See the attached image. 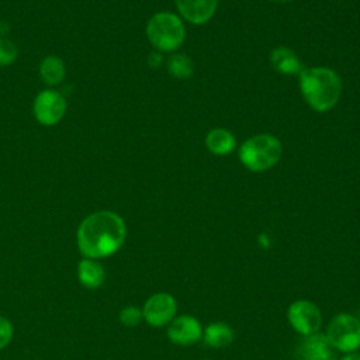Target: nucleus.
<instances>
[{
    "mask_svg": "<svg viewBox=\"0 0 360 360\" xmlns=\"http://www.w3.org/2000/svg\"><path fill=\"white\" fill-rule=\"evenodd\" d=\"M169 73L177 79H187L193 75V62L183 53L173 55L167 62Z\"/></svg>",
    "mask_w": 360,
    "mask_h": 360,
    "instance_id": "17",
    "label": "nucleus"
},
{
    "mask_svg": "<svg viewBox=\"0 0 360 360\" xmlns=\"http://www.w3.org/2000/svg\"><path fill=\"white\" fill-rule=\"evenodd\" d=\"M80 283L87 288H97L103 284L105 271L103 266L94 259H83L77 267Z\"/></svg>",
    "mask_w": 360,
    "mask_h": 360,
    "instance_id": "15",
    "label": "nucleus"
},
{
    "mask_svg": "<svg viewBox=\"0 0 360 360\" xmlns=\"http://www.w3.org/2000/svg\"><path fill=\"white\" fill-rule=\"evenodd\" d=\"M149 62H150V65L152 66H159L160 65V62H162V56H160V52H152L150 55H149Z\"/></svg>",
    "mask_w": 360,
    "mask_h": 360,
    "instance_id": "21",
    "label": "nucleus"
},
{
    "mask_svg": "<svg viewBox=\"0 0 360 360\" xmlns=\"http://www.w3.org/2000/svg\"><path fill=\"white\" fill-rule=\"evenodd\" d=\"M127 226L112 211H97L86 217L77 229V246L86 259H100L115 253L124 243Z\"/></svg>",
    "mask_w": 360,
    "mask_h": 360,
    "instance_id": "1",
    "label": "nucleus"
},
{
    "mask_svg": "<svg viewBox=\"0 0 360 360\" xmlns=\"http://www.w3.org/2000/svg\"><path fill=\"white\" fill-rule=\"evenodd\" d=\"M118 318L124 326L134 328V326L139 325V322L143 319V315H142V309H139L134 305H128L120 311Z\"/></svg>",
    "mask_w": 360,
    "mask_h": 360,
    "instance_id": "19",
    "label": "nucleus"
},
{
    "mask_svg": "<svg viewBox=\"0 0 360 360\" xmlns=\"http://www.w3.org/2000/svg\"><path fill=\"white\" fill-rule=\"evenodd\" d=\"M281 158L280 141L269 134H262L246 139L239 149L240 163L252 172L271 169Z\"/></svg>",
    "mask_w": 360,
    "mask_h": 360,
    "instance_id": "4",
    "label": "nucleus"
},
{
    "mask_svg": "<svg viewBox=\"0 0 360 360\" xmlns=\"http://www.w3.org/2000/svg\"><path fill=\"white\" fill-rule=\"evenodd\" d=\"M294 357L297 360H335V349L325 333L316 332L301 338L294 349Z\"/></svg>",
    "mask_w": 360,
    "mask_h": 360,
    "instance_id": "10",
    "label": "nucleus"
},
{
    "mask_svg": "<svg viewBox=\"0 0 360 360\" xmlns=\"http://www.w3.org/2000/svg\"><path fill=\"white\" fill-rule=\"evenodd\" d=\"M202 329L201 322L195 316L184 314L174 316L167 325V338L174 345L191 346L201 340Z\"/></svg>",
    "mask_w": 360,
    "mask_h": 360,
    "instance_id": "9",
    "label": "nucleus"
},
{
    "mask_svg": "<svg viewBox=\"0 0 360 360\" xmlns=\"http://www.w3.org/2000/svg\"><path fill=\"white\" fill-rule=\"evenodd\" d=\"M300 90L308 105L325 112L336 105L342 94V80L339 75L329 68H304L298 75Z\"/></svg>",
    "mask_w": 360,
    "mask_h": 360,
    "instance_id": "2",
    "label": "nucleus"
},
{
    "mask_svg": "<svg viewBox=\"0 0 360 360\" xmlns=\"http://www.w3.org/2000/svg\"><path fill=\"white\" fill-rule=\"evenodd\" d=\"M13 338V325L11 322L0 315V350L4 349Z\"/></svg>",
    "mask_w": 360,
    "mask_h": 360,
    "instance_id": "20",
    "label": "nucleus"
},
{
    "mask_svg": "<svg viewBox=\"0 0 360 360\" xmlns=\"http://www.w3.org/2000/svg\"><path fill=\"white\" fill-rule=\"evenodd\" d=\"M32 111L39 124L52 127L63 118L66 112V100L62 93L52 89H45L37 94L32 104Z\"/></svg>",
    "mask_w": 360,
    "mask_h": 360,
    "instance_id": "7",
    "label": "nucleus"
},
{
    "mask_svg": "<svg viewBox=\"0 0 360 360\" xmlns=\"http://www.w3.org/2000/svg\"><path fill=\"white\" fill-rule=\"evenodd\" d=\"M177 312V301L169 292H156L150 295L142 308L143 319L153 328L169 325Z\"/></svg>",
    "mask_w": 360,
    "mask_h": 360,
    "instance_id": "8",
    "label": "nucleus"
},
{
    "mask_svg": "<svg viewBox=\"0 0 360 360\" xmlns=\"http://www.w3.org/2000/svg\"><path fill=\"white\" fill-rule=\"evenodd\" d=\"M287 321L297 333L307 336L319 332L322 326V312L318 305L309 300H295L287 308Z\"/></svg>",
    "mask_w": 360,
    "mask_h": 360,
    "instance_id": "6",
    "label": "nucleus"
},
{
    "mask_svg": "<svg viewBox=\"0 0 360 360\" xmlns=\"http://www.w3.org/2000/svg\"><path fill=\"white\" fill-rule=\"evenodd\" d=\"M65 75L66 66L59 56L51 55L42 59L39 65V76L42 82H45L49 86H56L65 79Z\"/></svg>",
    "mask_w": 360,
    "mask_h": 360,
    "instance_id": "16",
    "label": "nucleus"
},
{
    "mask_svg": "<svg viewBox=\"0 0 360 360\" xmlns=\"http://www.w3.org/2000/svg\"><path fill=\"white\" fill-rule=\"evenodd\" d=\"M340 360H360V353H359V352L345 353V356H343Z\"/></svg>",
    "mask_w": 360,
    "mask_h": 360,
    "instance_id": "22",
    "label": "nucleus"
},
{
    "mask_svg": "<svg viewBox=\"0 0 360 360\" xmlns=\"http://www.w3.org/2000/svg\"><path fill=\"white\" fill-rule=\"evenodd\" d=\"M180 15L191 24L207 22L217 11L219 0H174Z\"/></svg>",
    "mask_w": 360,
    "mask_h": 360,
    "instance_id": "11",
    "label": "nucleus"
},
{
    "mask_svg": "<svg viewBox=\"0 0 360 360\" xmlns=\"http://www.w3.org/2000/svg\"><path fill=\"white\" fill-rule=\"evenodd\" d=\"M271 1H276V3H287L290 0H271Z\"/></svg>",
    "mask_w": 360,
    "mask_h": 360,
    "instance_id": "23",
    "label": "nucleus"
},
{
    "mask_svg": "<svg viewBox=\"0 0 360 360\" xmlns=\"http://www.w3.org/2000/svg\"><path fill=\"white\" fill-rule=\"evenodd\" d=\"M235 339V330L226 322H211L202 329L201 340L212 347V349H222L229 346Z\"/></svg>",
    "mask_w": 360,
    "mask_h": 360,
    "instance_id": "12",
    "label": "nucleus"
},
{
    "mask_svg": "<svg viewBox=\"0 0 360 360\" xmlns=\"http://www.w3.org/2000/svg\"><path fill=\"white\" fill-rule=\"evenodd\" d=\"M325 336L335 350L357 352L360 347V319L352 314L340 312L329 321Z\"/></svg>",
    "mask_w": 360,
    "mask_h": 360,
    "instance_id": "5",
    "label": "nucleus"
},
{
    "mask_svg": "<svg viewBox=\"0 0 360 360\" xmlns=\"http://www.w3.org/2000/svg\"><path fill=\"white\" fill-rule=\"evenodd\" d=\"M270 62L281 75H300L304 69L294 51L285 46L274 48L270 55Z\"/></svg>",
    "mask_w": 360,
    "mask_h": 360,
    "instance_id": "13",
    "label": "nucleus"
},
{
    "mask_svg": "<svg viewBox=\"0 0 360 360\" xmlns=\"http://www.w3.org/2000/svg\"><path fill=\"white\" fill-rule=\"evenodd\" d=\"M207 149L214 155H228L235 148V136L225 128H214L205 138Z\"/></svg>",
    "mask_w": 360,
    "mask_h": 360,
    "instance_id": "14",
    "label": "nucleus"
},
{
    "mask_svg": "<svg viewBox=\"0 0 360 360\" xmlns=\"http://www.w3.org/2000/svg\"><path fill=\"white\" fill-rule=\"evenodd\" d=\"M201 360H207V359H201Z\"/></svg>",
    "mask_w": 360,
    "mask_h": 360,
    "instance_id": "24",
    "label": "nucleus"
},
{
    "mask_svg": "<svg viewBox=\"0 0 360 360\" xmlns=\"http://www.w3.org/2000/svg\"><path fill=\"white\" fill-rule=\"evenodd\" d=\"M18 49L14 42L6 38H0V66H10L15 62Z\"/></svg>",
    "mask_w": 360,
    "mask_h": 360,
    "instance_id": "18",
    "label": "nucleus"
},
{
    "mask_svg": "<svg viewBox=\"0 0 360 360\" xmlns=\"http://www.w3.org/2000/svg\"><path fill=\"white\" fill-rule=\"evenodd\" d=\"M146 37L158 52L176 51L186 38L181 18L169 11L153 14L146 24Z\"/></svg>",
    "mask_w": 360,
    "mask_h": 360,
    "instance_id": "3",
    "label": "nucleus"
}]
</instances>
